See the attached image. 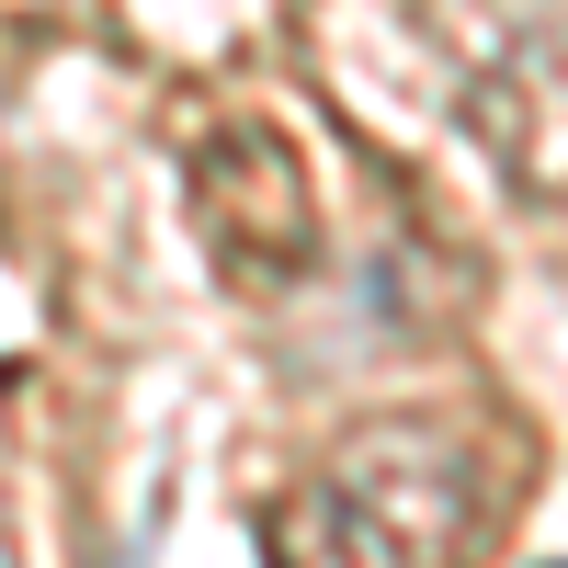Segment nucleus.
<instances>
[{
  "instance_id": "nucleus-3",
  "label": "nucleus",
  "mask_w": 568,
  "mask_h": 568,
  "mask_svg": "<svg viewBox=\"0 0 568 568\" xmlns=\"http://www.w3.org/2000/svg\"><path fill=\"white\" fill-rule=\"evenodd\" d=\"M557 568H568V557H557Z\"/></svg>"
},
{
  "instance_id": "nucleus-1",
  "label": "nucleus",
  "mask_w": 568,
  "mask_h": 568,
  "mask_svg": "<svg viewBox=\"0 0 568 568\" xmlns=\"http://www.w3.org/2000/svg\"><path fill=\"white\" fill-rule=\"evenodd\" d=\"M489 524V455L455 420H364L284 500V568H466Z\"/></svg>"
},
{
  "instance_id": "nucleus-2",
  "label": "nucleus",
  "mask_w": 568,
  "mask_h": 568,
  "mask_svg": "<svg viewBox=\"0 0 568 568\" xmlns=\"http://www.w3.org/2000/svg\"><path fill=\"white\" fill-rule=\"evenodd\" d=\"M478 136L535 205H568V45L557 34L500 45V80H478Z\"/></svg>"
}]
</instances>
